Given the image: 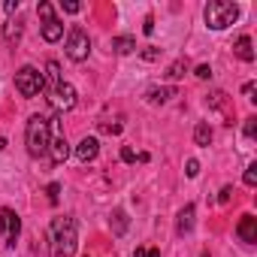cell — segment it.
<instances>
[{
	"label": "cell",
	"mask_w": 257,
	"mask_h": 257,
	"mask_svg": "<svg viewBox=\"0 0 257 257\" xmlns=\"http://www.w3.org/2000/svg\"><path fill=\"white\" fill-rule=\"evenodd\" d=\"M143 58H146V61H158V58H161V49L149 46V49H143Z\"/></svg>",
	"instance_id": "obj_24"
},
{
	"label": "cell",
	"mask_w": 257,
	"mask_h": 257,
	"mask_svg": "<svg viewBox=\"0 0 257 257\" xmlns=\"http://www.w3.org/2000/svg\"><path fill=\"white\" fill-rule=\"evenodd\" d=\"M16 88L22 97H37L43 88H46V76L37 70V67H22L16 73Z\"/></svg>",
	"instance_id": "obj_4"
},
{
	"label": "cell",
	"mask_w": 257,
	"mask_h": 257,
	"mask_svg": "<svg viewBox=\"0 0 257 257\" xmlns=\"http://www.w3.org/2000/svg\"><path fill=\"white\" fill-rule=\"evenodd\" d=\"M19 233H22V221H19V215L13 212V209H0V236L4 239H10V245L19 239Z\"/></svg>",
	"instance_id": "obj_8"
},
{
	"label": "cell",
	"mask_w": 257,
	"mask_h": 257,
	"mask_svg": "<svg viewBox=\"0 0 257 257\" xmlns=\"http://www.w3.org/2000/svg\"><path fill=\"white\" fill-rule=\"evenodd\" d=\"M185 70H188V64H185V61H176V64H170L167 79H182V76H185Z\"/></svg>",
	"instance_id": "obj_18"
},
{
	"label": "cell",
	"mask_w": 257,
	"mask_h": 257,
	"mask_svg": "<svg viewBox=\"0 0 257 257\" xmlns=\"http://www.w3.org/2000/svg\"><path fill=\"white\" fill-rule=\"evenodd\" d=\"M49 155H52V161H55V164H64V161L70 158V143H67V137H64V134H58V137L49 143Z\"/></svg>",
	"instance_id": "obj_10"
},
{
	"label": "cell",
	"mask_w": 257,
	"mask_h": 257,
	"mask_svg": "<svg viewBox=\"0 0 257 257\" xmlns=\"http://www.w3.org/2000/svg\"><path fill=\"white\" fill-rule=\"evenodd\" d=\"M4 34H7V40H10V43H13V40H19V37H22V22H10Z\"/></svg>",
	"instance_id": "obj_19"
},
{
	"label": "cell",
	"mask_w": 257,
	"mask_h": 257,
	"mask_svg": "<svg viewBox=\"0 0 257 257\" xmlns=\"http://www.w3.org/2000/svg\"><path fill=\"white\" fill-rule=\"evenodd\" d=\"M46 194H49V203H58V194H61V185H49V188H46Z\"/></svg>",
	"instance_id": "obj_26"
},
{
	"label": "cell",
	"mask_w": 257,
	"mask_h": 257,
	"mask_svg": "<svg viewBox=\"0 0 257 257\" xmlns=\"http://www.w3.org/2000/svg\"><path fill=\"white\" fill-rule=\"evenodd\" d=\"M230 194H233V188H221V194H218V203H227V200H230Z\"/></svg>",
	"instance_id": "obj_30"
},
{
	"label": "cell",
	"mask_w": 257,
	"mask_h": 257,
	"mask_svg": "<svg viewBox=\"0 0 257 257\" xmlns=\"http://www.w3.org/2000/svg\"><path fill=\"white\" fill-rule=\"evenodd\" d=\"M242 131H245V137L248 140H254V134H257V118L251 115V118H245V127H242Z\"/></svg>",
	"instance_id": "obj_21"
},
{
	"label": "cell",
	"mask_w": 257,
	"mask_h": 257,
	"mask_svg": "<svg viewBox=\"0 0 257 257\" xmlns=\"http://www.w3.org/2000/svg\"><path fill=\"white\" fill-rule=\"evenodd\" d=\"M106 134H121V124H103Z\"/></svg>",
	"instance_id": "obj_31"
},
{
	"label": "cell",
	"mask_w": 257,
	"mask_h": 257,
	"mask_svg": "<svg viewBox=\"0 0 257 257\" xmlns=\"http://www.w3.org/2000/svg\"><path fill=\"white\" fill-rule=\"evenodd\" d=\"M245 185H248V188L257 185V164H251V167L245 170Z\"/></svg>",
	"instance_id": "obj_22"
},
{
	"label": "cell",
	"mask_w": 257,
	"mask_h": 257,
	"mask_svg": "<svg viewBox=\"0 0 257 257\" xmlns=\"http://www.w3.org/2000/svg\"><path fill=\"white\" fill-rule=\"evenodd\" d=\"M52 106L58 109V112H67V109H73L76 106V88L70 85V82H58L55 88H52Z\"/></svg>",
	"instance_id": "obj_7"
},
{
	"label": "cell",
	"mask_w": 257,
	"mask_h": 257,
	"mask_svg": "<svg viewBox=\"0 0 257 257\" xmlns=\"http://www.w3.org/2000/svg\"><path fill=\"white\" fill-rule=\"evenodd\" d=\"M88 55H91V40H88V34L79 25H73L70 34H67V58L76 61V64H82Z\"/></svg>",
	"instance_id": "obj_5"
},
{
	"label": "cell",
	"mask_w": 257,
	"mask_h": 257,
	"mask_svg": "<svg viewBox=\"0 0 257 257\" xmlns=\"http://www.w3.org/2000/svg\"><path fill=\"white\" fill-rule=\"evenodd\" d=\"M143 31H146V34H155V22H152V19H146V28H143Z\"/></svg>",
	"instance_id": "obj_34"
},
{
	"label": "cell",
	"mask_w": 257,
	"mask_h": 257,
	"mask_svg": "<svg viewBox=\"0 0 257 257\" xmlns=\"http://www.w3.org/2000/svg\"><path fill=\"white\" fill-rule=\"evenodd\" d=\"M79 245V230L73 218H55L52 221V251L55 257H73Z\"/></svg>",
	"instance_id": "obj_1"
},
{
	"label": "cell",
	"mask_w": 257,
	"mask_h": 257,
	"mask_svg": "<svg viewBox=\"0 0 257 257\" xmlns=\"http://www.w3.org/2000/svg\"><path fill=\"white\" fill-rule=\"evenodd\" d=\"M112 52L115 55H131V52H137V40L134 37H115L112 40Z\"/></svg>",
	"instance_id": "obj_14"
},
{
	"label": "cell",
	"mask_w": 257,
	"mask_h": 257,
	"mask_svg": "<svg viewBox=\"0 0 257 257\" xmlns=\"http://www.w3.org/2000/svg\"><path fill=\"white\" fill-rule=\"evenodd\" d=\"M209 76H212V67L209 64H200L197 67V79H209Z\"/></svg>",
	"instance_id": "obj_28"
},
{
	"label": "cell",
	"mask_w": 257,
	"mask_h": 257,
	"mask_svg": "<svg viewBox=\"0 0 257 257\" xmlns=\"http://www.w3.org/2000/svg\"><path fill=\"white\" fill-rule=\"evenodd\" d=\"M254 91H257V88H254V82H245V88H242V94H245L248 100H254Z\"/></svg>",
	"instance_id": "obj_29"
},
{
	"label": "cell",
	"mask_w": 257,
	"mask_h": 257,
	"mask_svg": "<svg viewBox=\"0 0 257 257\" xmlns=\"http://www.w3.org/2000/svg\"><path fill=\"white\" fill-rule=\"evenodd\" d=\"M4 10H7V13H16V10H19V0H7Z\"/></svg>",
	"instance_id": "obj_32"
},
{
	"label": "cell",
	"mask_w": 257,
	"mask_h": 257,
	"mask_svg": "<svg viewBox=\"0 0 257 257\" xmlns=\"http://www.w3.org/2000/svg\"><path fill=\"white\" fill-rule=\"evenodd\" d=\"M121 161H124V164H134V161H137L134 149H127V146H124V149H121Z\"/></svg>",
	"instance_id": "obj_27"
},
{
	"label": "cell",
	"mask_w": 257,
	"mask_h": 257,
	"mask_svg": "<svg viewBox=\"0 0 257 257\" xmlns=\"http://www.w3.org/2000/svg\"><path fill=\"white\" fill-rule=\"evenodd\" d=\"M239 19V7L230 0H209L206 4V25L212 31H224Z\"/></svg>",
	"instance_id": "obj_3"
},
{
	"label": "cell",
	"mask_w": 257,
	"mask_h": 257,
	"mask_svg": "<svg viewBox=\"0 0 257 257\" xmlns=\"http://www.w3.org/2000/svg\"><path fill=\"white\" fill-rule=\"evenodd\" d=\"M185 173H188V179H197V176H200V164H197V161H188V170H185Z\"/></svg>",
	"instance_id": "obj_25"
},
{
	"label": "cell",
	"mask_w": 257,
	"mask_h": 257,
	"mask_svg": "<svg viewBox=\"0 0 257 257\" xmlns=\"http://www.w3.org/2000/svg\"><path fill=\"white\" fill-rule=\"evenodd\" d=\"M170 97H176V88H149L146 91V100L149 103H167Z\"/></svg>",
	"instance_id": "obj_16"
},
{
	"label": "cell",
	"mask_w": 257,
	"mask_h": 257,
	"mask_svg": "<svg viewBox=\"0 0 257 257\" xmlns=\"http://www.w3.org/2000/svg\"><path fill=\"white\" fill-rule=\"evenodd\" d=\"M112 230H115V236H121V233L127 230V215H124L121 209L112 212Z\"/></svg>",
	"instance_id": "obj_17"
},
{
	"label": "cell",
	"mask_w": 257,
	"mask_h": 257,
	"mask_svg": "<svg viewBox=\"0 0 257 257\" xmlns=\"http://www.w3.org/2000/svg\"><path fill=\"white\" fill-rule=\"evenodd\" d=\"M194 143H197L200 149H206V146L212 143V127H209L206 121H200V124L194 127Z\"/></svg>",
	"instance_id": "obj_15"
},
{
	"label": "cell",
	"mask_w": 257,
	"mask_h": 257,
	"mask_svg": "<svg viewBox=\"0 0 257 257\" xmlns=\"http://www.w3.org/2000/svg\"><path fill=\"white\" fill-rule=\"evenodd\" d=\"M37 13H40V19H43V40L46 43H58L61 37H64V25L55 19V10H52V4H43L37 7Z\"/></svg>",
	"instance_id": "obj_6"
},
{
	"label": "cell",
	"mask_w": 257,
	"mask_h": 257,
	"mask_svg": "<svg viewBox=\"0 0 257 257\" xmlns=\"http://www.w3.org/2000/svg\"><path fill=\"white\" fill-rule=\"evenodd\" d=\"M134 257H161V251L158 248H137Z\"/></svg>",
	"instance_id": "obj_23"
},
{
	"label": "cell",
	"mask_w": 257,
	"mask_h": 257,
	"mask_svg": "<svg viewBox=\"0 0 257 257\" xmlns=\"http://www.w3.org/2000/svg\"><path fill=\"white\" fill-rule=\"evenodd\" d=\"M46 73H49V79L58 85V82H64L61 79V67H58V61H49V67H46Z\"/></svg>",
	"instance_id": "obj_20"
},
{
	"label": "cell",
	"mask_w": 257,
	"mask_h": 257,
	"mask_svg": "<svg viewBox=\"0 0 257 257\" xmlns=\"http://www.w3.org/2000/svg\"><path fill=\"white\" fill-rule=\"evenodd\" d=\"M49 143H52V127H49V118L34 115V118L28 121V131H25L28 155H31V158H46V155H49Z\"/></svg>",
	"instance_id": "obj_2"
},
{
	"label": "cell",
	"mask_w": 257,
	"mask_h": 257,
	"mask_svg": "<svg viewBox=\"0 0 257 257\" xmlns=\"http://www.w3.org/2000/svg\"><path fill=\"white\" fill-rule=\"evenodd\" d=\"M79 10H82V7L73 4V0H70V4H64V13H79Z\"/></svg>",
	"instance_id": "obj_33"
},
{
	"label": "cell",
	"mask_w": 257,
	"mask_h": 257,
	"mask_svg": "<svg viewBox=\"0 0 257 257\" xmlns=\"http://www.w3.org/2000/svg\"><path fill=\"white\" fill-rule=\"evenodd\" d=\"M97 152H100V143H97L94 137H85V140L76 146V158H79V161H85V164H88V161H94V158H97Z\"/></svg>",
	"instance_id": "obj_11"
},
{
	"label": "cell",
	"mask_w": 257,
	"mask_h": 257,
	"mask_svg": "<svg viewBox=\"0 0 257 257\" xmlns=\"http://www.w3.org/2000/svg\"><path fill=\"white\" fill-rule=\"evenodd\" d=\"M176 230H179V236H185V233H191V230H194V206H191V203H188V206L179 212Z\"/></svg>",
	"instance_id": "obj_12"
},
{
	"label": "cell",
	"mask_w": 257,
	"mask_h": 257,
	"mask_svg": "<svg viewBox=\"0 0 257 257\" xmlns=\"http://www.w3.org/2000/svg\"><path fill=\"white\" fill-rule=\"evenodd\" d=\"M236 233H239V239H242L245 245H254V242H257V218H254V215H242Z\"/></svg>",
	"instance_id": "obj_9"
},
{
	"label": "cell",
	"mask_w": 257,
	"mask_h": 257,
	"mask_svg": "<svg viewBox=\"0 0 257 257\" xmlns=\"http://www.w3.org/2000/svg\"><path fill=\"white\" fill-rule=\"evenodd\" d=\"M233 52H236V58L239 61H254V46H251V37H239L236 40V46H233Z\"/></svg>",
	"instance_id": "obj_13"
}]
</instances>
